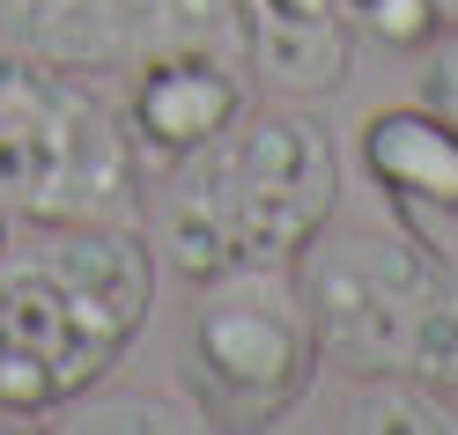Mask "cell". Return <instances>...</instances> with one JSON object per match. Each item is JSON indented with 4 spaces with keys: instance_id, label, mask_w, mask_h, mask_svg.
I'll use <instances>...</instances> for the list:
<instances>
[{
    "instance_id": "cell-1",
    "label": "cell",
    "mask_w": 458,
    "mask_h": 435,
    "mask_svg": "<svg viewBox=\"0 0 458 435\" xmlns=\"http://www.w3.org/2000/svg\"><path fill=\"white\" fill-rule=\"evenodd\" d=\"M163 258L140 222H67L0 244V428L104 391L148 332Z\"/></svg>"
},
{
    "instance_id": "cell-2",
    "label": "cell",
    "mask_w": 458,
    "mask_h": 435,
    "mask_svg": "<svg viewBox=\"0 0 458 435\" xmlns=\"http://www.w3.org/2000/svg\"><path fill=\"white\" fill-rule=\"evenodd\" d=\"M148 244L178 280H215L229 266H289L340 214V148L310 111H244L208 148L156 178Z\"/></svg>"
},
{
    "instance_id": "cell-3",
    "label": "cell",
    "mask_w": 458,
    "mask_h": 435,
    "mask_svg": "<svg viewBox=\"0 0 458 435\" xmlns=\"http://www.w3.org/2000/svg\"><path fill=\"white\" fill-rule=\"evenodd\" d=\"M318 355L348 376L458 391V244L399 214H333L296 251Z\"/></svg>"
},
{
    "instance_id": "cell-4",
    "label": "cell",
    "mask_w": 458,
    "mask_h": 435,
    "mask_svg": "<svg viewBox=\"0 0 458 435\" xmlns=\"http://www.w3.org/2000/svg\"><path fill=\"white\" fill-rule=\"evenodd\" d=\"M0 214L22 229L148 222V170L74 67L0 45Z\"/></svg>"
},
{
    "instance_id": "cell-5",
    "label": "cell",
    "mask_w": 458,
    "mask_h": 435,
    "mask_svg": "<svg viewBox=\"0 0 458 435\" xmlns=\"http://www.w3.org/2000/svg\"><path fill=\"white\" fill-rule=\"evenodd\" d=\"M318 332L281 266H229L185 310L178 376L208 428H281L318 384Z\"/></svg>"
},
{
    "instance_id": "cell-6",
    "label": "cell",
    "mask_w": 458,
    "mask_h": 435,
    "mask_svg": "<svg viewBox=\"0 0 458 435\" xmlns=\"http://www.w3.org/2000/svg\"><path fill=\"white\" fill-rule=\"evenodd\" d=\"M0 45L74 74H133L163 52H237V0H0Z\"/></svg>"
},
{
    "instance_id": "cell-7",
    "label": "cell",
    "mask_w": 458,
    "mask_h": 435,
    "mask_svg": "<svg viewBox=\"0 0 458 435\" xmlns=\"http://www.w3.org/2000/svg\"><path fill=\"white\" fill-rule=\"evenodd\" d=\"M251 111V81L237 52H163V60L133 67L126 74V104H119V126L133 140L140 170H163L185 163L192 148H208L222 126H237Z\"/></svg>"
},
{
    "instance_id": "cell-8",
    "label": "cell",
    "mask_w": 458,
    "mask_h": 435,
    "mask_svg": "<svg viewBox=\"0 0 458 435\" xmlns=\"http://www.w3.org/2000/svg\"><path fill=\"white\" fill-rule=\"evenodd\" d=\"M355 155H362V178L377 185V199L399 222H421V229H458V126L444 111L414 104H385L369 111L362 133H355Z\"/></svg>"
},
{
    "instance_id": "cell-9",
    "label": "cell",
    "mask_w": 458,
    "mask_h": 435,
    "mask_svg": "<svg viewBox=\"0 0 458 435\" xmlns=\"http://www.w3.org/2000/svg\"><path fill=\"white\" fill-rule=\"evenodd\" d=\"M244 8V67L274 96H333L348 81L355 30L333 0H237Z\"/></svg>"
},
{
    "instance_id": "cell-10",
    "label": "cell",
    "mask_w": 458,
    "mask_h": 435,
    "mask_svg": "<svg viewBox=\"0 0 458 435\" xmlns=\"http://www.w3.org/2000/svg\"><path fill=\"white\" fill-rule=\"evenodd\" d=\"M340 428L355 435H458V391L444 384H421V376H355V398L348 414H340Z\"/></svg>"
},
{
    "instance_id": "cell-11",
    "label": "cell",
    "mask_w": 458,
    "mask_h": 435,
    "mask_svg": "<svg viewBox=\"0 0 458 435\" xmlns=\"http://www.w3.org/2000/svg\"><path fill=\"white\" fill-rule=\"evenodd\" d=\"M60 428H74V435H119V428H133V435H178V428H208L199 421V406L192 398H156V391H119V398H74L67 414H52Z\"/></svg>"
},
{
    "instance_id": "cell-12",
    "label": "cell",
    "mask_w": 458,
    "mask_h": 435,
    "mask_svg": "<svg viewBox=\"0 0 458 435\" xmlns=\"http://www.w3.org/2000/svg\"><path fill=\"white\" fill-rule=\"evenodd\" d=\"M333 8H340L348 30L377 38V45H392V52H414L428 30H437V8H428V0H333Z\"/></svg>"
},
{
    "instance_id": "cell-13",
    "label": "cell",
    "mask_w": 458,
    "mask_h": 435,
    "mask_svg": "<svg viewBox=\"0 0 458 435\" xmlns=\"http://www.w3.org/2000/svg\"><path fill=\"white\" fill-rule=\"evenodd\" d=\"M414 52H421V104L458 126V22H437Z\"/></svg>"
},
{
    "instance_id": "cell-14",
    "label": "cell",
    "mask_w": 458,
    "mask_h": 435,
    "mask_svg": "<svg viewBox=\"0 0 458 435\" xmlns=\"http://www.w3.org/2000/svg\"><path fill=\"white\" fill-rule=\"evenodd\" d=\"M428 8H437V22H458V0H428Z\"/></svg>"
},
{
    "instance_id": "cell-15",
    "label": "cell",
    "mask_w": 458,
    "mask_h": 435,
    "mask_svg": "<svg viewBox=\"0 0 458 435\" xmlns=\"http://www.w3.org/2000/svg\"><path fill=\"white\" fill-rule=\"evenodd\" d=\"M0 244H8V214H0Z\"/></svg>"
}]
</instances>
